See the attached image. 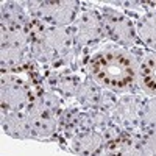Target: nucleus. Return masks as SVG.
Segmentation results:
<instances>
[{"instance_id": "nucleus-1", "label": "nucleus", "mask_w": 156, "mask_h": 156, "mask_svg": "<svg viewBox=\"0 0 156 156\" xmlns=\"http://www.w3.org/2000/svg\"><path fill=\"white\" fill-rule=\"evenodd\" d=\"M89 69L98 81L114 89L128 87L134 81V62L122 51H103L89 62Z\"/></svg>"}, {"instance_id": "nucleus-2", "label": "nucleus", "mask_w": 156, "mask_h": 156, "mask_svg": "<svg viewBox=\"0 0 156 156\" xmlns=\"http://www.w3.org/2000/svg\"><path fill=\"white\" fill-rule=\"evenodd\" d=\"M75 3L69 2H47L39 3L37 8H33V12L39 19H45L51 23H66L75 14Z\"/></svg>"}, {"instance_id": "nucleus-3", "label": "nucleus", "mask_w": 156, "mask_h": 156, "mask_svg": "<svg viewBox=\"0 0 156 156\" xmlns=\"http://www.w3.org/2000/svg\"><path fill=\"white\" fill-rule=\"evenodd\" d=\"M105 25H106L108 33L111 36H114L117 41H120V42H131L133 41L131 25H129V22L123 16L112 12L111 16H108L105 19Z\"/></svg>"}, {"instance_id": "nucleus-4", "label": "nucleus", "mask_w": 156, "mask_h": 156, "mask_svg": "<svg viewBox=\"0 0 156 156\" xmlns=\"http://www.w3.org/2000/svg\"><path fill=\"white\" fill-rule=\"evenodd\" d=\"M103 33L101 22L94 12H86L83 19H80L78 23V39L83 42H90L98 39Z\"/></svg>"}, {"instance_id": "nucleus-5", "label": "nucleus", "mask_w": 156, "mask_h": 156, "mask_svg": "<svg viewBox=\"0 0 156 156\" xmlns=\"http://www.w3.org/2000/svg\"><path fill=\"white\" fill-rule=\"evenodd\" d=\"M5 128L11 134L16 136H25L31 133V123H30V117H25L22 114H12L6 117V123Z\"/></svg>"}, {"instance_id": "nucleus-6", "label": "nucleus", "mask_w": 156, "mask_h": 156, "mask_svg": "<svg viewBox=\"0 0 156 156\" xmlns=\"http://www.w3.org/2000/svg\"><path fill=\"white\" fill-rule=\"evenodd\" d=\"M140 81L148 90L156 92V56H148L140 66Z\"/></svg>"}, {"instance_id": "nucleus-7", "label": "nucleus", "mask_w": 156, "mask_h": 156, "mask_svg": "<svg viewBox=\"0 0 156 156\" xmlns=\"http://www.w3.org/2000/svg\"><path fill=\"white\" fill-rule=\"evenodd\" d=\"M75 144H76V150L80 153L90 154L101 145V139L95 133H84V134H81L80 137H78V140L75 142Z\"/></svg>"}, {"instance_id": "nucleus-8", "label": "nucleus", "mask_w": 156, "mask_h": 156, "mask_svg": "<svg viewBox=\"0 0 156 156\" xmlns=\"http://www.w3.org/2000/svg\"><path fill=\"white\" fill-rule=\"evenodd\" d=\"M140 34L142 39L151 47L156 48V14H151L140 22Z\"/></svg>"}, {"instance_id": "nucleus-9", "label": "nucleus", "mask_w": 156, "mask_h": 156, "mask_svg": "<svg viewBox=\"0 0 156 156\" xmlns=\"http://www.w3.org/2000/svg\"><path fill=\"white\" fill-rule=\"evenodd\" d=\"M142 150L148 156H156V134H151L144 144H142Z\"/></svg>"}, {"instance_id": "nucleus-10", "label": "nucleus", "mask_w": 156, "mask_h": 156, "mask_svg": "<svg viewBox=\"0 0 156 156\" xmlns=\"http://www.w3.org/2000/svg\"><path fill=\"white\" fill-rule=\"evenodd\" d=\"M148 106L150 108L145 111V120L148 123H151L153 126H156V103H151Z\"/></svg>"}]
</instances>
